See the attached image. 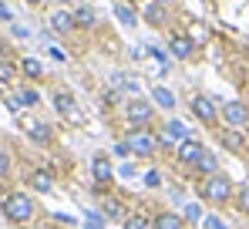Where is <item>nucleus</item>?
<instances>
[{
	"instance_id": "f257e3e1",
	"label": "nucleus",
	"mask_w": 249,
	"mask_h": 229,
	"mask_svg": "<svg viewBox=\"0 0 249 229\" xmlns=\"http://www.w3.org/2000/svg\"><path fill=\"white\" fill-rule=\"evenodd\" d=\"M0 209H3V219L10 226H31L34 216H37V202L27 192H7L3 202H0Z\"/></svg>"
},
{
	"instance_id": "f03ea898",
	"label": "nucleus",
	"mask_w": 249,
	"mask_h": 229,
	"mask_svg": "<svg viewBox=\"0 0 249 229\" xmlns=\"http://www.w3.org/2000/svg\"><path fill=\"white\" fill-rule=\"evenodd\" d=\"M199 195L209 206H229L236 199V189H232V179L219 172V175H209V179L199 182Z\"/></svg>"
},
{
	"instance_id": "7ed1b4c3",
	"label": "nucleus",
	"mask_w": 249,
	"mask_h": 229,
	"mask_svg": "<svg viewBox=\"0 0 249 229\" xmlns=\"http://www.w3.org/2000/svg\"><path fill=\"white\" fill-rule=\"evenodd\" d=\"M124 145H128V152L138 155V158H152V155L159 152V145H162V135H155L152 128H131L128 138H124Z\"/></svg>"
},
{
	"instance_id": "20e7f679",
	"label": "nucleus",
	"mask_w": 249,
	"mask_h": 229,
	"mask_svg": "<svg viewBox=\"0 0 249 229\" xmlns=\"http://www.w3.org/2000/svg\"><path fill=\"white\" fill-rule=\"evenodd\" d=\"M219 114H222L226 128H236V132H243V128L249 125V108L243 105V101H226Z\"/></svg>"
},
{
	"instance_id": "39448f33",
	"label": "nucleus",
	"mask_w": 249,
	"mask_h": 229,
	"mask_svg": "<svg viewBox=\"0 0 249 229\" xmlns=\"http://www.w3.org/2000/svg\"><path fill=\"white\" fill-rule=\"evenodd\" d=\"M189 108H192V114H196L202 125H215V118H219V112H222L209 95H196V98L189 101Z\"/></svg>"
},
{
	"instance_id": "423d86ee",
	"label": "nucleus",
	"mask_w": 249,
	"mask_h": 229,
	"mask_svg": "<svg viewBox=\"0 0 249 229\" xmlns=\"http://www.w3.org/2000/svg\"><path fill=\"white\" fill-rule=\"evenodd\" d=\"M54 108H57V114H61L64 121H71V125L81 121V108H78V101H74L68 91H54Z\"/></svg>"
},
{
	"instance_id": "0eeeda50",
	"label": "nucleus",
	"mask_w": 249,
	"mask_h": 229,
	"mask_svg": "<svg viewBox=\"0 0 249 229\" xmlns=\"http://www.w3.org/2000/svg\"><path fill=\"white\" fill-rule=\"evenodd\" d=\"M152 118H155V108L148 105V101H128V121L135 125V128H148L152 125Z\"/></svg>"
},
{
	"instance_id": "6e6552de",
	"label": "nucleus",
	"mask_w": 249,
	"mask_h": 229,
	"mask_svg": "<svg viewBox=\"0 0 249 229\" xmlns=\"http://www.w3.org/2000/svg\"><path fill=\"white\" fill-rule=\"evenodd\" d=\"M206 155V145L202 142H196V138H185V142H178V162L182 165H199V158Z\"/></svg>"
},
{
	"instance_id": "1a4fd4ad",
	"label": "nucleus",
	"mask_w": 249,
	"mask_h": 229,
	"mask_svg": "<svg viewBox=\"0 0 249 229\" xmlns=\"http://www.w3.org/2000/svg\"><path fill=\"white\" fill-rule=\"evenodd\" d=\"M24 132H27V138H31V142H37V145H51V142H54L51 125H47V121H37V118L24 121Z\"/></svg>"
},
{
	"instance_id": "9d476101",
	"label": "nucleus",
	"mask_w": 249,
	"mask_h": 229,
	"mask_svg": "<svg viewBox=\"0 0 249 229\" xmlns=\"http://www.w3.org/2000/svg\"><path fill=\"white\" fill-rule=\"evenodd\" d=\"M219 142H222L226 152L246 155V138H243V132H236V128H222V132H219Z\"/></svg>"
},
{
	"instance_id": "9b49d317",
	"label": "nucleus",
	"mask_w": 249,
	"mask_h": 229,
	"mask_svg": "<svg viewBox=\"0 0 249 229\" xmlns=\"http://www.w3.org/2000/svg\"><path fill=\"white\" fill-rule=\"evenodd\" d=\"M91 175H94V182H98V186H108V182L115 179L111 158H108V155H94V162H91Z\"/></svg>"
},
{
	"instance_id": "f8f14e48",
	"label": "nucleus",
	"mask_w": 249,
	"mask_h": 229,
	"mask_svg": "<svg viewBox=\"0 0 249 229\" xmlns=\"http://www.w3.org/2000/svg\"><path fill=\"white\" fill-rule=\"evenodd\" d=\"M152 226L155 229H189V223H185V216H178V212H159V216L152 219Z\"/></svg>"
},
{
	"instance_id": "ddd939ff",
	"label": "nucleus",
	"mask_w": 249,
	"mask_h": 229,
	"mask_svg": "<svg viewBox=\"0 0 249 229\" xmlns=\"http://www.w3.org/2000/svg\"><path fill=\"white\" fill-rule=\"evenodd\" d=\"M168 47H172V54H175L178 61H189V57L196 54V44H192V38H182V34H178V38H172V44H168Z\"/></svg>"
},
{
	"instance_id": "4468645a",
	"label": "nucleus",
	"mask_w": 249,
	"mask_h": 229,
	"mask_svg": "<svg viewBox=\"0 0 249 229\" xmlns=\"http://www.w3.org/2000/svg\"><path fill=\"white\" fill-rule=\"evenodd\" d=\"M145 20H148L152 27H162V24L168 20L165 3H159V0H155V3H148V7H145Z\"/></svg>"
},
{
	"instance_id": "2eb2a0df",
	"label": "nucleus",
	"mask_w": 249,
	"mask_h": 229,
	"mask_svg": "<svg viewBox=\"0 0 249 229\" xmlns=\"http://www.w3.org/2000/svg\"><path fill=\"white\" fill-rule=\"evenodd\" d=\"M31 189H37V192H51V189H54V175H51V172H44V169L31 172Z\"/></svg>"
},
{
	"instance_id": "dca6fc26",
	"label": "nucleus",
	"mask_w": 249,
	"mask_h": 229,
	"mask_svg": "<svg viewBox=\"0 0 249 229\" xmlns=\"http://www.w3.org/2000/svg\"><path fill=\"white\" fill-rule=\"evenodd\" d=\"M51 27L61 31V34L71 31V27H74V14H68V10H54V14H51Z\"/></svg>"
},
{
	"instance_id": "f3484780",
	"label": "nucleus",
	"mask_w": 249,
	"mask_h": 229,
	"mask_svg": "<svg viewBox=\"0 0 249 229\" xmlns=\"http://www.w3.org/2000/svg\"><path fill=\"white\" fill-rule=\"evenodd\" d=\"M196 169H199V172H202L206 179H209V175H219V158H215V155L206 149V155L199 158V165H196Z\"/></svg>"
},
{
	"instance_id": "a211bd4d",
	"label": "nucleus",
	"mask_w": 249,
	"mask_h": 229,
	"mask_svg": "<svg viewBox=\"0 0 249 229\" xmlns=\"http://www.w3.org/2000/svg\"><path fill=\"white\" fill-rule=\"evenodd\" d=\"M101 209H105V216H108V219H111V223H118V219H128V216H124V209H122V202H118V199H105V206H101Z\"/></svg>"
},
{
	"instance_id": "6ab92c4d",
	"label": "nucleus",
	"mask_w": 249,
	"mask_h": 229,
	"mask_svg": "<svg viewBox=\"0 0 249 229\" xmlns=\"http://www.w3.org/2000/svg\"><path fill=\"white\" fill-rule=\"evenodd\" d=\"M20 71H24L27 77H34V81H37V77H44L41 61H34V57H24V61H20Z\"/></svg>"
},
{
	"instance_id": "aec40b11",
	"label": "nucleus",
	"mask_w": 249,
	"mask_h": 229,
	"mask_svg": "<svg viewBox=\"0 0 249 229\" xmlns=\"http://www.w3.org/2000/svg\"><path fill=\"white\" fill-rule=\"evenodd\" d=\"M74 27H94V10H91V7L74 10Z\"/></svg>"
},
{
	"instance_id": "412c9836",
	"label": "nucleus",
	"mask_w": 249,
	"mask_h": 229,
	"mask_svg": "<svg viewBox=\"0 0 249 229\" xmlns=\"http://www.w3.org/2000/svg\"><path fill=\"white\" fill-rule=\"evenodd\" d=\"M115 14H118V20H122V27H135V24H138V17H135V10H131V7H124V3H118V7H115Z\"/></svg>"
},
{
	"instance_id": "4be33fe9",
	"label": "nucleus",
	"mask_w": 249,
	"mask_h": 229,
	"mask_svg": "<svg viewBox=\"0 0 249 229\" xmlns=\"http://www.w3.org/2000/svg\"><path fill=\"white\" fill-rule=\"evenodd\" d=\"M124 229H155V226H152V219H148V216L135 212V216H128V219H124Z\"/></svg>"
},
{
	"instance_id": "5701e85b",
	"label": "nucleus",
	"mask_w": 249,
	"mask_h": 229,
	"mask_svg": "<svg viewBox=\"0 0 249 229\" xmlns=\"http://www.w3.org/2000/svg\"><path fill=\"white\" fill-rule=\"evenodd\" d=\"M152 98H155L162 108H175V95H172L168 88H155V91H152Z\"/></svg>"
},
{
	"instance_id": "b1692460",
	"label": "nucleus",
	"mask_w": 249,
	"mask_h": 229,
	"mask_svg": "<svg viewBox=\"0 0 249 229\" xmlns=\"http://www.w3.org/2000/svg\"><path fill=\"white\" fill-rule=\"evenodd\" d=\"M10 172H14V158L7 149H0V179H10Z\"/></svg>"
},
{
	"instance_id": "393cba45",
	"label": "nucleus",
	"mask_w": 249,
	"mask_h": 229,
	"mask_svg": "<svg viewBox=\"0 0 249 229\" xmlns=\"http://www.w3.org/2000/svg\"><path fill=\"white\" fill-rule=\"evenodd\" d=\"M236 209H239V212H246V216H249V186H243V189L236 192Z\"/></svg>"
},
{
	"instance_id": "a878e982",
	"label": "nucleus",
	"mask_w": 249,
	"mask_h": 229,
	"mask_svg": "<svg viewBox=\"0 0 249 229\" xmlns=\"http://www.w3.org/2000/svg\"><path fill=\"white\" fill-rule=\"evenodd\" d=\"M10 77H14V64L0 61V81H10Z\"/></svg>"
},
{
	"instance_id": "bb28decb",
	"label": "nucleus",
	"mask_w": 249,
	"mask_h": 229,
	"mask_svg": "<svg viewBox=\"0 0 249 229\" xmlns=\"http://www.w3.org/2000/svg\"><path fill=\"white\" fill-rule=\"evenodd\" d=\"M199 219V206H185V223H196Z\"/></svg>"
},
{
	"instance_id": "cd10ccee",
	"label": "nucleus",
	"mask_w": 249,
	"mask_h": 229,
	"mask_svg": "<svg viewBox=\"0 0 249 229\" xmlns=\"http://www.w3.org/2000/svg\"><path fill=\"white\" fill-rule=\"evenodd\" d=\"M145 182H148V186H152V189H155V186H159V182H162V179H159V172H148V175H145Z\"/></svg>"
},
{
	"instance_id": "c85d7f7f",
	"label": "nucleus",
	"mask_w": 249,
	"mask_h": 229,
	"mask_svg": "<svg viewBox=\"0 0 249 229\" xmlns=\"http://www.w3.org/2000/svg\"><path fill=\"white\" fill-rule=\"evenodd\" d=\"M0 20H14V14H10V7H7V3H0Z\"/></svg>"
},
{
	"instance_id": "c756f323",
	"label": "nucleus",
	"mask_w": 249,
	"mask_h": 229,
	"mask_svg": "<svg viewBox=\"0 0 249 229\" xmlns=\"http://www.w3.org/2000/svg\"><path fill=\"white\" fill-rule=\"evenodd\" d=\"M206 226H209V229H226L222 223H219V219H215V216H209V219H206Z\"/></svg>"
},
{
	"instance_id": "7c9ffc66",
	"label": "nucleus",
	"mask_w": 249,
	"mask_h": 229,
	"mask_svg": "<svg viewBox=\"0 0 249 229\" xmlns=\"http://www.w3.org/2000/svg\"><path fill=\"white\" fill-rule=\"evenodd\" d=\"M44 229H61V226H44Z\"/></svg>"
}]
</instances>
